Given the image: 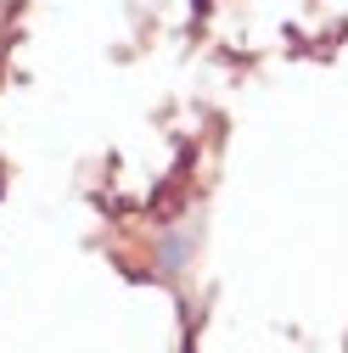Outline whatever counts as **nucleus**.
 Returning <instances> with one entry per match:
<instances>
[]
</instances>
